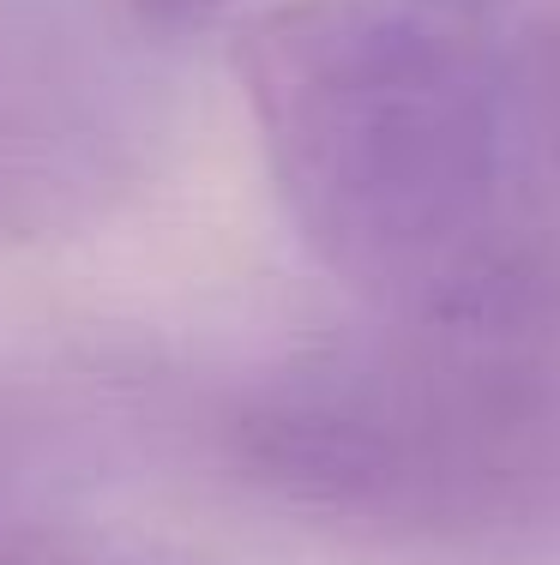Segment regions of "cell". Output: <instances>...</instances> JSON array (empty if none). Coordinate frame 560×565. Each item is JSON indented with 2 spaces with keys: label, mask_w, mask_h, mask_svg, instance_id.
I'll return each instance as SVG.
<instances>
[{
  "label": "cell",
  "mask_w": 560,
  "mask_h": 565,
  "mask_svg": "<svg viewBox=\"0 0 560 565\" xmlns=\"http://www.w3.org/2000/svg\"><path fill=\"white\" fill-rule=\"evenodd\" d=\"M235 78L296 235L380 319H560L506 66L422 0H284Z\"/></svg>",
  "instance_id": "cell-1"
},
{
  "label": "cell",
  "mask_w": 560,
  "mask_h": 565,
  "mask_svg": "<svg viewBox=\"0 0 560 565\" xmlns=\"http://www.w3.org/2000/svg\"><path fill=\"white\" fill-rule=\"evenodd\" d=\"M247 469L284 500L410 535H471L560 493V319H385L242 409Z\"/></svg>",
  "instance_id": "cell-2"
},
{
  "label": "cell",
  "mask_w": 560,
  "mask_h": 565,
  "mask_svg": "<svg viewBox=\"0 0 560 565\" xmlns=\"http://www.w3.org/2000/svg\"><path fill=\"white\" fill-rule=\"evenodd\" d=\"M115 174L103 85L43 31L0 19V235L61 223Z\"/></svg>",
  "instance_id": "cell-3"
},
{
  "label": "cell",
  "mask_w": 560,
  "mask_h": 565,
  "mask_svg": "<svg viewBox=\"0 0 560 565\" xmlns=\"http://www.w3.org/2000/svg\"><path fill=\"white\" fill-rule=\"evenodd\" d=\"M513 103H518V132L525 151H537L542 163L560 174V24L530 49V61L513 78Z\"/></svg>",
  "instance_id": "cell-4"
},
{
  "label": "cell",
  "mask_w": 560,
  "mask_h": 565,
  "mask_svg": "<svg viewBox=\"0 0 560 565\" xmlns=\"http://www.w3.org/2000/svg\"><path fill=\"white\" fill-rule=\"evenodd\" d=\"M133 7L157 24H199V19H211L223 0H133Z\"/></svg>",
  "instance_id": "cell-5"
},
{
  "label": "cell",
  "mask_w": 560,
  "mask_h": 565,
  "mask_svg": "<svg viewBox=\"0 0 560 565\" xmlns=\"http://www.w3.org/2000/svg\"><path fill=\"white\" fill-rule=\"evenodd\" d=\"M422 7H446V12H464L471 0H422Z\"/></svg>",
  "instance_id": "cell-6"
}]
</instances>
